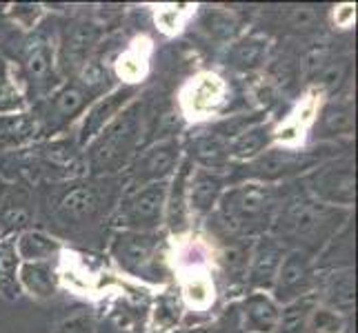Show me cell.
I'll list each match as a JSON object with an SVG mask.
<instances>
[{
	"instance_id": "obj_1",
	"label": "cell",
	"mask_w": 358,
	"mask_h": 333,
	"mask_svg": "<svg viewBox=\"0 0 358 333\" xmlns=\"http://www.w3.org/2000/svg\"><path fill=\"white\" fill-rule=\"evenodd\" d=\"M348 220V209L329 207L314 198H294L280 209L274 218L276 236L289 249H301L314 256L336 236L343 222Z\"/></svg>"
},
{
	"instance_id": "obj_2",
	"label": "cell",
	"mask_w": 358,
	"mask_h": 333,
	"mask_svg": "<svg viewBox=\"0 0 358 333\" xmlns=\"http://www.w3.org/2000/svg\"><path fill=\"white\" fill-rule=\"evenodd\" d=\"M216 207L220 225L231 238L265 236L278 214L276 193L263 182H245L223 191Z\"/></svg>"
},
{
	"instance_id": "obj_3",
	"label": "cell",
	"mask_w": 358,
	"mask_h": 333,
	"mask_svg": "<svg viewBox=\"0 0 358 333\" xmlns=\"http://www.w3.org/2000/svg\"><path fill=\"white\" fill-rule=\"evenodd\" d=\"M143 101H131L87 145V167L94 176L116 174L138 154L143 133Z\"/></svg>"
},
{
	"instance_id": "obj_4",
	"label": "cell",
	"mask_w": 358,
	"mask_h": 333,
	"mask_svg": "<svg viewBox=\"0 0 358 333\" xmlns=\"http://www.w3.org/2000/svg\"><path fill=\"white\" fill-rule=\"evenodd\" d=\"M169 182L127 189L116 209V225L125 231H156L165 222Z\"/></svg>"
},
{
	"instance_id": "obj_5",
	"label": "cell",
	"mask_w": 358,
	"mask_h": 333,
	"mask_svg": "<svg viewBox=\"0 0 358 333\" xmlns=\"http://www.w3.org/2000/svg\"><path fill=\"white\" fill-rule=\"evenodd\" d=\"M160 240L156 231H125L120 229L112 238V258L116 265L134 278H152L158 267Z\"/></svg>"
},
{
	"instance_id": "obj_6",
	"label": "cell",
	"mask_w": 358,
	"mask_h": 333,
	"mask_svg": "<svg viewBox=\"0 0 358 333\" xmlns=\"http://www.w3.org/2000/svg\"><path fill=\"white\" fill-rule=\"evenodd\" d=\"M354 184L356 180L352 158L327 163L307 176V191L312 198L338 209H350L354 205Z\"/></svg>"
},
{
	"instance_id": "obj_7",
	"label": "cell",
	"mask_w": 358,
	"mask_h": 333,
	"mask_svg": "<svg viewBox=\"0 0 358 333\" xmlns=\"http://www.w3.org/2000/svg\"><path fill=\"white\" fill-rule=\"evenodd\" d=\"M94 96L96 94L85 87L80 80L65 82L56 87L43 101L41 109L36 111L41 133H54L58 129H65L73 118L85 114V107L92 103Z\"/></svg>"
},
{
	"instance_id": "obj_8",
	"label": "cell",
	"mask_w": 358,
	"mask_h": 333,
	"mask_svg": "<svg viewBox=\"0 0 358 333\" xmlns=\"http://www.w3.org/2000/svg\"><path fill=\"white\" fill-rule=\"evenodd\" d=\"M180 167V142L178 138L158 140L145 151H138L129 167V189H138L154 182H169Z\"/></svg>"
},
{
	"instance_id": "obj_9",
	"label": "cell",
	"mask_w": 358,
	"mask_h": 333,
	"mask_svg": "<svg viewBox=\"0 0 358 333\" xmlns=\"http://www.w3.org/2000/svg\"><path fill=\"white\" fill-rule=\"evenodd\" d=\"M227 101V82L214 71H201L180 89V109L192 120L214 116Z\"/></svg>"
},
{
	"instance_id": "obj_10",
	"label": "cell",
	"mask_w": 358,
	"mask_h": 333,
	"mask_svg": "<svg viewBox=\"0 0 358 333\" xmlns=\"http://www.w3.org/2000/svg\"><path fill=\"white\" fill-rule=\"evenodd\" d=\"M314 258L301 249H289L278 267V274L271 287L274 302L287 304L299 300L303 295H310L314 289Z\"/></svg>"
},
{
	"instance_id": "obj_11",
	"label": "cell",
	"mask_w": 358,
	"mask_h": 333,
	"mask_svg": "<svg viewBox=\"0 0 358 333\" xmlns=\"http://www.w3.org/2000/svg\"><path fill=\"white\" fill-rule=\"evenodd\" d=\"M107 189L101 182H76L58 198L54 216L65 225H85L103 214Z\"/></svg>"
},
{
	"instance_id": "obj_12",
	"label": "cell",
	"mask_w": 358,
	"mask_h": 333,
	"mask_svg": "<svg viewBox=\"0 0 358 333\" xmlns=\"http://www.w3.org/2000/svg\"><path fill=\"white\" fill-rule=\"evenodd\" d=\"M134 98H136V87L120 84V87L107 91L105 96L98 98V101H94L90 109H85V114L80 118L78 142L90 145L96 135L101 133L109 122H112L120 111L134 101Z\"/></svg>"
},
{
	"instance_id": "obj_13",
	"label": "cell",
	"mask_w": 358,
	"mask_h": 333,
	"mask_svg": "<svg viewBox=\"0 0 358 333\" xmlns=\"http://www.w3.org/2000/svg\"><path fill=\"white\" fill-rule=\"evenodd\" d=\"M289 249L274 236H261L250 251V262H247L245 280L256 291H271L278 274V267Z\"/></svg>"
},
{
	"instance_id": "obj_14",
	"label": "cell",
	"mask_w": 358,
	"mask_h": 333,
	"mask_svg": "<svg viewBox=\"0 0 358 333\" xmlns=\"http://www.w3.org/2000/svg\"><path fill=\"white\" fill-rule=\"evenodd\" d=\"M24 84H31L36 94L49 96L56 84V52L45 36H36L24 49Z\"/></svg>"
},
{
	"instance_id": "obj_15",
	"label": "cell",
	"mask_w": 358,
	"mask_h": 333,
	"mask_svg": "<svg viewBox=\"0 0 358 333\" xmlns=\"http://www.w3.org/2000/svg\"><path fill=\"white\" fill-rule=\"evenodd\" d=\"M250 163H252V176L265 184L269 180L285 178L289 174H296V171H303L305 167H312L314 156L287 149V147H282V149H269L267 147L261 156H256Z\"/></svg>"
},
{
	"instance_id": "obj_16",
	"label": "cell",
	"mask_w": 358,
	"mask_h": 333,
	"mask_svg": "<svg viewBox=\"0 0 358 333\" xmlns=\"http://www.w3.org/2000/svg\"><path fill=\"white\" fill-rule=\"evenodd\" d=\"M318 109H320V94L314 89L274 131H271V140L280 142L282 147H287V149L301 145L305 133L310 131V127L316 122Z\"/></svg>"
},
{
	"instance_id": "obj_17",
	"label": "cell",
	"mask_w": 358,
	"mask_h": 333,
	"mask_svg": "<svg viewBox=\"0 0 358 333\" xmlns=\"http://www.w3.org/2000/svg\"><path fill=\"white\" fill-rule=\"evenodd\" d=\"M223 176L218 171L194 169L187 184V212L205 216L216 207L220 193H223Z\"/></svg>"
},
{
	"instance_id": "obj_18",
	"label": "cell",
	"mask_w": 358,
	"mask_h": 333,
	"mask_svg": "<svg viewBox=\"0 0 358 333\" xmlns=\"http://www.w3.org/2000/svg\"><path fill=\"white\" fill-rule=\"evenodd\" d=\"M280 309L274 298L263 291L247 295L243 302V323L250 333H274L278 329Z\"/></svg>"
},
{
	"instance_id": "obj_19",
	"label": "cell",
	"mask_w": 358,
	"mask_h": 333,
	"mask_svg": "<svg viewBox=\"0 0 358 333\" xmlns=\"http://www.w3.org/2000/svg\"><path fill=\"white\" fill-rule=\"evenodd\" d=\"M60 274L54 262H20L18 285L34 298H52L58 291Z\"/></svg>"
},
{
	"instance_id": "obj_20",
	"label": "cell",
	"mask_w": 358,
	"mask_h": 333,
	"mask_svg": "<svg viewBox=\"0 0 358 333\" xmlns=\"http://www.w3.org/2000/svg\"><path fill=\"white\" fill-rule=\"evenodd\" d=\"M31 222V202L24 189L7 184L0 189V227L5 231H24Z\"/></svg>"
},
{
	"instance_id": "obj_21",
	"label": "cell",
	"mask_w": 358,
	"mask_h": 333,
	"mask_svg": "<svg viewBox=\"0 0 358 333\" xmlns=\"http://www.w3.org/2000/svg\"><path fill=\"white\" fill-rule=\"evenodd\" d=\"M41 133V125L36 114L29 111H14L0 114V149H16L31 142Z\"/></svg>"
},
{
	"instance_id": "obj_22",
	"label": "cell",
	"mask_w": 358,
	"mask_h": 333,
	"mask_svg": "<svg viewBox=\"0 0 358 333\" xmlns=\"http://www.w3.org/2000/svg\"><path fill=\"white\" fill-rule=\"evenodd\" d=\"M150 56H152V43L141 36L136 38L125 52L118 56L114 63L116 76L122 80V84L134 87L136 82H141L147 76V69H150Z\"/></svg>"
},
{
	"instance_id": "obj_23",
	"label": "cell",
	"mask_w": 358,
	"mask_h": 333,
	"mask_svg": "<svg viewBox=\"0 0 358 333\" xmlns=\"http://www.w3.org/2000/svg\"><path fill=\"white\" fill-rule=\"evenodd\" d=\"M180 285H182V298L187 302V306H192L196 311H205L212 306L216 289L207 267L180 269Z\"/></svg>"
},
{
	"instance_id": "obj_24",
	"label": "cell",
	"mask_w": 358,
	"mask_h": 333,
	"mask_svg": "<svg viewBox=\"0 0 358 333\" xmlns=\"http://www.w3.org/2000/svg\"><path fill=\"white\" fill-rule=\"evenodd\" d=\"M14 249L20 262H52L60 253V242L43 231L24 229L14 242Z\"/></svg>"
},
{
	"instance_id": "obj_25",
	"label": "cell",
	"mask_w": 358,
	"mask_h": 333,
	"mask_svg": "<svg viewBox=\"0 0 358 333\" xmlns=\"http://www.w3.org/2000/svg\"><path fill=\"white\" fill-rule=\"evenodd\" d=\"M316 129L320 138H334V135H350L354 131V107L350 101H331L323 109H318Z\"/></svg>"
},
{
	"instance_id": "obj_26",
	"label": "cell",
	"mask_w": 358,
	"mask_h": 333,
	"mask_svg": "<svg viewBox=\"0 0 358 333\" xmlns=\"http://www.w3.org/2000/svg\"><path fill=\"white\" fill-rule=\"evenodd\" d=\"M189 160L199 163L201 169H209V171H220L227 163H229V147L227 142L216 133H207L196 138L189 151Z\"/></svg>"
},
{
	"instance_id": "obj_27",
	"label": "cell",
	"mask_w": 358,
	"mask_h": 333,
	"mask_svg": "<svg viewBox=\"0 0 358 333\" xmlns=\"http://www.w3.org/2000/svg\"><path fill=\"white\" fill-rule=\"evenodd\" d=\"M271 127L263 125V122H256L250 129H245L243 133H238L236 138H231L227 142L229 147V158L236 160H254L256 156H261L267 145L271 140Z\"/></svg>"
},
{
	"instance_id": "obj_28",
	"label": "cell",
	"mask_w": 358,
	"mask_h": 333,
	"mask_svg": "<svg viewBox=\"0 0 358 333\" xmlns=\"http://www.w3.org/2000/svg\"><path fill=\"white\" fill-rule=\"evenodd\" d=\"M267 56V40L261 36H247V38L234 43L227 52V65L236 71H252L261 67Z\"/></svg>"
},
{
	"instance_id": "obj_29",
	"label": "cell",
	"mask_w": 358,
	"mask_h": 333,
	"mask_svg": "<svg viewBox=\"0 0 358 333\" xmlns=\"http://www.w3.org/2000/svg\"><path fill=\"white\" fill-rule=\"evenodd\" d=\"M325 300L336 313H350L354 309V271L350 267L331 274L325 287Z\"/></svg>"
},
{
	"instance_id": "obj_30",
	"label": "cell",
	"mask_w": 358,
	"mask_h": 333,
	"mask_svg": "<svg viewBox=\"0 0 358 333\" xmlns=\"http://www.w3.org/2000/svg\"><path fill=\"white\" fill-rule=\"evenodd\" d=\"M316 309V298L310 295H303L299 300H292L285 304V309L280 311L278 318V329L282 333H305L307 325H310V318Z\"/></svg>"
},
{
	"instance_id": "obj_31",
	"label": "cell",
	"mask_w": 358,
	"mask_h": 333,
	"mask_svg": "<svg viewBox=\"0 0 358 333\" xmlns=\"http://www.w3.org/2000/svg\"><path fill=\"white\" fill-rule=\"evenodd\" d=\"M96 43V31L92 27H76L63 43V60L73 69H83V65L90 60V52Z\"/></svg>"
},
{
	"instance_id": "obj_32",
	"label": "cell",
	"mask_w": 358,
	"mask_h": 333,
	"mask_svg": "<svg viewBox=\"0 0 358 333\" xmlns=\"http://www.w3.org/2000/svg\"><path fill=\"white\" fill-rule=\"evenodd\" d=\"M18 267L20 260L16 256L14 242H0V295H5V298H18Z\"/></svg>"
},
{
	"instance_id": "obj_33",
	"label": "cell",
	"mask_w": 358,
	"mask_h": 333,
	"mask_svg": "<svg viewBox=\"0 0 358 333\" xmlns=\"http://www.w3.org/2000/svg\"><path fill=\"white\" fill-rule=\"evenodd\" d=\"M350 78V58H334L327 60V63L318 69L316 76V91L323 94H334L338 91L345 80Z\"/></svg>"
},
{
	"instance_id": "obj_34",
	"label": "cell",
	"mask_w": 358,
	"mask_h": 333,
	"mask_svg": "<svg viewBox=\"0 0 358 333\" xmlns=\"http://www.w3.org/2000/svg\"><path fill=\"white\" fill-rule=\"evenodd\" d=\"M189 5H163L156 9V24L163 34H178L189 18Z\"/></svg>"
},
{
	"instance_id": "obj_35",
	"label": "cell",
	"mask_w": 358,
	"mask_h": 333,
	"mask_svg": "<svg viewBox=\"0 0 358 333\" xmlns=\"http://www.w3.org/2000/svg\"><path fill=\"white\" fill-rule=\"evenodd\" d=\"M203 27L212 36H216V38L227 40V38H231L236 22H234L231 14H227V11L214 9V11H207V16L203 18Z\"/></svg>"
},
{
	"instance_id": "obj_36",
	"label": "cell",
	"mask_w": 358,
	"mask_h": 333,
	"mask_svg": "<svg viewBox=\"0 0 358 333\" xmlns=\"http://www.w3.org/2000/svg\"><path fill=\"white\" fill-rule=\"evenodd\" d=\"M343 327V318L341 313L331 311L329 306H316L312 318H310V325L307 329H314V333H338Z\"/></svg>"
},
{
	"instance_id": "obj_37",
	"label": "cell",
	"mask_w": 358,
	"mask_h": 333,
	"mask_svg": "<svg viewBox=\"0 0 358 333\" xmlns=\"http://www.w3.org/2000/svg\"><path fill=\"white\" fill-rule=\"evenodd\" d=\"M9 14L20 24V27L34 29L36 24H38L41 16H43V7L41 5H14Z\"/></svg>"
},
{
	"instance_id": "obj_38",
	"label": "cell",
	"mask_w": 358,
	"mask_h": 333,
	"mask_svg": "<svg viewBox=\"0 0 358 333\" xmlns=\"http://www.w3.org/2000/svg\"><path fill=\"white\" fill-rule=\"evenodd\" d=\"M287 22H289V27H294L296 31L314 29L316 11L312 7H292V9H287Z\"/></svg>"
},
{
	"instance_id": "obj_39",
	"label": "cell",
	"mask_w": 358,
	"mask_h": 333,
	"mask_svg": "<svg viewBox=\"0 0 358 333\" xmlns=\"http://www.w3.org/2000/svg\"><path fill=\"white\" fill-rule=\"evenodd\" d=\"M54 333H96V327H94V320L92 316L87 313H78L73 316L69 320H65V323H60Z\"/></svg>"
},
{
	"instance_id": "obj_40",
	"label": "cell",
	"mask_w": 358,
	"mask_h": 333,
	"mask_svg": "<svg viewBox=\"0 0 358 333\" xmlns=\"http://www.w3.org/2000/svg\"><path fill=\"white\" fill-rule=\"evenodd\" d=\"M356 18V9L352 5H343L341 9L334 11V22L338 24V27H350V24L354 22Z\"/></svg>"
}]
</instances>
